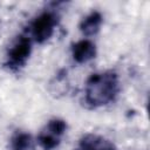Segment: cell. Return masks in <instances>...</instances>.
Returning <instances> with one entry per match:
<instances>
[{
	"label": "cell",
	"instance_id": "6da1fadb",
	"mask_svg": "<svg viewBox=\"0 0 150 150\" xmlns=\"http://www.w3.org/2000/svg\"><path fill=\"white\" fill-rule=\"evenodd\" d=\"M120 93L118 75L112 70H104L91 74L84 84V102L96 109L115 101Z\"/></svg>",
	"mask_w": 150,
	"mask_h": 150
},
{
	"label": "cell",
	"instance_id": "7a4b0ae2",
	"mask_svg": "<svg viewBox=\"0 0 150 150\" xmlns=\"http://www.w3.org/2000/svg\"><path fill=\"white\" fill-rule=\"evenodd\" d=\"M32 53V39L25 35L18 38V40L11 46L6 56V66L11 70H19L22 68Z\"/></svg>",
	"mask_w": 150,
	"mask_h": 150
},
{
	"label": "cell",
	"instance_id": "3957f363",
	"mask_svg": "<svg viewBox=\"0 0 150 150\" xmlns=\"http://www.w3.org/2000/svg\"><path fill=\"white\" fill-rule=\"evenodd\" d=\"M57 25V16L50 11L39 14L30 25V34L35 42L43 43L50 39Z\"/></svg>",
	"mask_w": 150,
	"mask_h": 150
},
{
	"label": "cell",
	"instance_id": "277c9868",
	"mask_svg": "<svg viewBox=\"0 0 150 150\" xmlns=\"http://www.w3.org/2000/svg\"><path fill=\"white\" fill-rule=\"evenodd\" d=\"M67 129V123L61 118L50 120L43 129L40 131L38 136V142L43 150H53L55 149L60 142L62 136L64 135Z\"/></svg>",
	"mask_w": 150,
	"mask_h": 150
},
{
	"label": "cell",
	"instance_id": "5b68a950",
	"mask_svg": "<svg viewBox=\"0 0 150 150\" xmlns=\"http://www.w3.org/2000/svg\"><path fill=\"white\" fill-rule=\"evenodd\" d=\"M74 150H116V146L111 141L101 135L87 134L80 138Z\"/></svg>",
	"mask_w": 150,
	"mask_h": 150
},
{
	"label": "cell",
	"instance_id": "8992f818",
	"mask_svg": "<svg viewBox=\"0 0 150 150\" xmlns=\"http://www.w3.org/2000/svg\"><path fill=\"white\" fill-rule=\"evenodd\" d=\"M96 55V46L88 39L75 42L71 47V56L76 63H87Z\"/></svg>",
	"mask_w": 150,
	"mask_h": 150
},
{
	"label": "cell",
	"instance_id": "52a82bcc",
	"mask_svg": "<svg viewBox=\"0 0 150 150\" xmlns=\"http://www.w3.org/2000/svg\"><path fill=\"white\" fill-rule=\"evenodd\" d=\"M102 22V14L97 11H94L82 19V21L80 22V30L86 36H93L100 30Z\"/></svg>",
	"mask_w": 150,
	"mask_h": 150
},
{
	"label": "cell",
	"instance_id": "ba28073f",
	"mask_svg": "<svg viewBox=\"0 0 150 150\" xmlns=\"http://www.w3.org/2000/svg\"><path fill=\"white\" fill-rule=\"evenodd\" d=\"M32 145L30 135L27 132H16L12 137L11 149L12 150H29Z\"/></svg>",
	"mask_w": 150,
	"mask_h": 150
}]
</instances>
